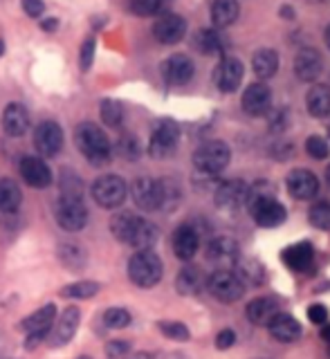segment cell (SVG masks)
Wrapping results in <instances>:
<instances>
[{
  "label": "cell",
  "instance_id": "6da1fadb",
  "mask_svg": "<svg viewBox=\"0 0 330 359\" xmlns=\"http://www.w3.org/2000/svg\"><path fill=\"white\" fill-rule=\"evenodd\" d=\"M110 229L117 241L138 247V250H151V245H155L157 241L155 224L142 216H135V213H119V216L112 218Z\"/></svg>",
  "mask_w": 330,
  "mask_h": 359
},
{
  "label": "cell",
  "instance_id": "7a4b0ae2",
  "mask_svg": "<svg viewBox=\"0 0 330 359\" xmlns=\"http://www.w3.org/2000/svg\"><path fill=\"white\" fill-rule=\"evenodd\" d=\"M247 205L258 227H279L288 216L286 207H283L279 200H275V196H272L270 191H260V187L249 189Z\"/></svg>",
  "mask_w": 330,
  "mask_h": 359
},
{
  "label": "cell",
  "instance_id": "3957f363",
  "mask_svg": "<svg viewBox=\"0 0 330 359\" xmlns=\"http://www.w3.org/2000/svg\"><path fill=\"white\" fill-rule=\"evenodd\" d=\"M74 142L90 162L93 164H106L110 160V142L106 133L95 123H79L74 133Z\"/></svg>",
  "mask_w": 330,
  "mask_h": 359
},
{
  "label": "cell",
  "instance_id": "277c9868",
  "mask_svg": "<svg viewBox=\"0 0 330 359\" xmlns=\"http://www.w3.org/2000/svg\"><path fill=\"white\" fill-rule=\"evenodd\" d=\"M162 261L160 256L151 250H140L128 261V276L138 287H153L162 278Z\"/></svg>",
  "mask_w": 330,
  "mask_h": 359
},
{
  "label": "cell",
  "instance_id": "5b68a950",
  "mask_svg": "<svg viewBox=\"0 0 330 359\" xmlns=\"http://www.w3.org/2000/svg\"><path fill=\"white\" fill-rule=\"evenodd\" d=\"M232 160V151L225 142H207L193 153V166L204 175H216L227 168Z\"/></svg>",
  "mask_w": 330,
  "mask_h": 359
},
{
  "label": "cell",
  "instance_id": "8992f818",
  "mask_svg": "<svg viewBox=\"0 0 330 359\" xmlns=\"http://www.w3.org/2000/svg\"><path fill=\"white\" fill-rule=\"evenodd\" d=\"M204 285H207L209 294L213 299H218L220 303H234L245 294L243 280L232 269H216L213 274H209Z\"/></svg>",
  "mask_w": 330,
  "mask_h": 359
},
{
  "label": "cell",
  "instance_id": "52a82bcc",
  "mask_svg": "<svg viewBox=\"0 0 330 359\" xmlns=\"http://www.w3.org/2000/svg\"><path fill=\"white\" fill-rule=\"evenodd\" d=\"M54 216L65 231H81L88 224V209L79 196H61Z\"/></svg>",
  "mask_w": 330,
  "mask_h": 359
},
{
  "label": "cell",
  "instance_id": "ba28073f",
  "mask_svg": "<svg viewBox=\"0 0 330 359\" xmlns=\"http://www.w3.org/2000/svg\"><path fill=\"white\" fill-rule=\"evenodd\" d=\"M126 196H128V187L117 175H104L93 184V198L97 200V205L106 209L119 207L126 200Z\"/></svg>",
  "mask_w": 330,
  "mask_h": 359
},
{
  "label": "cell",
  "instance_id": "9c48e42d",
  "mask_svg": "<svg viewBox=\"0 0 330 359\" xmlns=\"http://www.w3.org/2000/svg\"><path fill=\"white\" fill-rule=\"evenodd\" d=\"M54 319H56V308L54 306H45L41 310H37L34 314L22 321V330H27V348H34L41 339L50 334L52 325H54Z\"/></svg>",
  "mask_w": 330,
  "mask_h": 359
},
{
  "label": "cell",
  "instance_id": "30bf717a",
  "mask_svg": "<svg viewBox=\"0 0 330 359\" xmlns=\"http://www.w3.org/2000/svg\"><path fill=\"white\" fill-rule=\"evenodd\" d=\"M178 140H180V128L176 121H162L151 135V142H149V153L153 157H169L178 149Z\"/></svg>",
  "mask_w": 330,
  "mask_h": 359
},
{
  "label": "cell",
  "instance_id": "8fae6325",
  "mask_svg": "<svg viewBox=\"0 0 330 359\" xmlns=\"http://www.w3.org/2000/svg\"><path fill=\"white\" fill-rule=\"evenodd\" d=\"M34 146L45 157H54L63 149V130L56 121H43L34 130Z\"/></svg>",
  "mask_w": 330,
  "mask_h": 359
},
{
  "label": "cell",
  "instance_id": "7c38bea8",
  "mask_svg": "<svg viewBox=\"0 0 330 359\" xmlns=\"http://www.w3.org/2000/svg\"><path fill=\"white\" fill-rule=\"evenodd\" d=\"M131 196L135 205L146 211H157L162 207V194H160V180L151 177H140L135 180L131 187Z\"/></svg>",
  "mask_w": 330,
  "mask_h": 359
},
{
  "label": "cell",
  "instance_id": "4fadbf2b",
  "mask_svg": "<svg viewBox=\"0 0 330 359\" xmlns=\"http://www.w3.org/2000/svg\"><path fill=\"white\" fill-rule=\"evenodd\" d=\"M213 200L220 209H241L249 200V184H245L243 180H227L216 189Z\"/></svg>",
  "mask_w": 330,
  "mask_h": 359
},
{
  "label": "cell",
  "instance_id": "5bb4252c",
  "mask_svg": "<svg viewBox=\"0 0 330 359\" xmlns=\"http://www.w3.org/2000/svg\"><path fill=\"white\" fill-rule=\"evenodd\" d=\"M207 261L218 265L220 269H227L230 265L238 263V243L230 236H216L207 245Z\"/></svg>",
  "mask_w": 330,
  "mask_h": 359
},
{
  "label": "cell",
  "instance_id": "9a60e30c",
  "mask_svg": "<svg viewBox=\"0 0 330 359\" xmlns=\"http://www.w3.org/2000/svg\"><path fill=\"white\" fill-rule=\"evenodd\" d=\"M286 187L290 191V196L297 200H312L319 194V180H317V175L308 171V168L292 171L286 180Z\"/></svg>",
  "mask_w": 330,
  "mask_h": 359
},
{
  "label": "cell",
  "instance_id": "2e32d148",
  "mask_svg": "<svg viewBox=\"0 0 330 359\" xmlns=\"http://www.w3.org/2000/svg\"><path fill=\"white\" fill-rule=\"evenodd\" d=\"M185 34H187V22L178 14H164V16L157 18L155 25H153V36L162 45L180 43Z\"/></svg>",
  "mask_w": 330,
  "mask_h": 359
},
{
  "label": "cell",
  "instance_id": "e0dca14e",
  "mask_svg": "<svg viewBox=\"0 0 330 359\" xmlns=\"http://www.w3.org/2000/svg\"><path fill=\"white\" fill-rule=\"evenodd\" d=\"M193 72H196V67H193V61L185 54H173L169 56V59L162 63V74L166 79V83L171 86H185L193 79Z\"/></svg>",
  "mask_w": 330,
  "mask_h": 359
},
{
  "label": "cell",
  "instance_id": "ac0fdd59",
  "mask_svg": "<svg viewBox=\"0 0 330 359\" xmlns=\"http://www.w3.org/2000/svg\"><path fill=\"white\" fill-rule=\"evenodd\" d=\"M322 70H324V59L317 50L303 48L297 56H294V74H297L301 81H305V83L317 81Z\"/></svg>",
  "mask_w": 330,
  "mask_h": 359
},
{
  "label": "cell",
  "instance_id": "d6986e66",
  "mask_svg": "<svg viewBox=\"0 0 330 359\" xmlns=\"http://www.w3.org/2000/svg\"><path fill=\"white\" fill-rule=\"evenodd\" d=\"M79 321H81V312H79V308H74V306L65 308L63 314L59 317V321L52 325L50 344L52 346H63V344L70 341L74 337V332H77V328H79Z\"/></svg>",
  "mask_w": 330,
  "mask_h": 359
},
{
  "label": "cell",
  "instance_id": "ffe728a7",
  "mask_svg": "<svg viewBox=\"0 0 330 359\" xmlns=\"http://www.w3.org/2000/svg\"><path fill=\"white\" fill-rule=\"evenodd\" d=\"M241 104H243V110L247 112V115H252V117L265 115V112L270 110V106H272V93H270V88L265 83H252V86H247Z\"/></svg>",
  "mask_w": 330,
  "mask_h": 359
},
{
  "label": "cell",
  "instance_id": "44dd1931",
  "mask_svg": "<svg viewBox=\"0 0 330 359\" xmlns=\"http://www.w3.org/2000/svg\"><path fill=\"white\" fill-rule=\"evenodd\" d=\"M243 63L238 59H232V56H227V59L220 61V65L216 67V86H218L223 93H234V90L241 86L243 81Z\"/></svg>",
  "mask_w": 330,
  "mask_h": 359
},
{
  "label": "cell",
  "instance_id": "7402d4cb",
  "mask_svg": "<svg viewBox=\"0 0 330 359\" xmlns=\"http://www.w3.org/2000/svg\"><path fill=\"white\" fill-rule=\"evenodd\" d=\"M20 177L34 189H45L52 182V171L39 157H22L20 160Z\"/></svg>",
  "mask_w": 330,
  "mask_h": 359
},
{
  "label": "cell",
  "instance_id": "603a6c76",
  "mask_svg": "<svg viewBox=\"0 0 330 359\" xmlns=\"http://www.w3.org/2000/svg\"><path fill=\"white\" fill-rule=\"evenodd\" d=\"M200 247V233L191 224H180L173 233V254L180 261H191Z\"/></svg>",
  "mask_w": 330,
  "mask_h": 359
},
{
  "label": "cell",
  "instance_id": "cb8c5ba5",
  "mask_svg": "<svg viewBox=\"0 0 330 359\" xmlns=\"http://www.w3.org/2000/svg\"><path fill=\"white\" fill-rule=\"evenodd\" d=\"M268 328H270V334L275 337L277 341H283V344L297 341L301 337V323L286 312H279L277 317L268 323Z\"/></svg>",
  "mask_w": 330,
  "mask_h": 359
},
{
  "label": "cell",
  "instance_id": "d4e9b609",
  "mask_svg": "<svg viewBox=\"0 0 330 359\" xmlns=\"http://www.w3.org/2000/svg\"><path fill=\"white\" fill-rule=\"evenodd\" d=\"M281 310H279V301L272 299V297H260L247 303V319L252 321L254 325H268L272 319L277 317Z\"/></svg>",
  "mask_w": 330,
  "mask_h": 359
},
{
  "label": "cell",
  "instance_id": "484cf974",
  "mask_svg": "<svg viewBox=\"0 0 330 359\" xmlns=\"http://www.w3.org/2000/svg\"><path fill=\"white\" fill-rule=\"evenodd\" d=\"M3 128L11 137H20L29 128V112L20 104H9L3 112Z\"/></svg>",
  "mask_w": 330,
  "mask_h": 359
},
{
  "label": "cell",
  "instance_id": "4316f807",
  "mask_svg": "<svg viewBox=\"0 0 330 359\" xmlns=\"http://www.w3.org/2000/svg\"><path fill=\"white\" fill-rule=\"evenodd\" d=\"M283 261L290 269L294 272H305L312 261H315V250L310 243H297V245H290L288 250H283Z\"/></svg>",
  "mask_w": 330,
  "mask_h": 359
},
{
  "label": "cell",
  "instance_id": "83f0119b",
  "mask_svg": "<svg viewBox=\"0 0 330 359\" xmlns=\"http://www.w3.org/2000/svg\"><path fill=\"white\" fill-rule=\"evenodd\" d=\"M305 106L312 117H328L330 115V88L328 86H315L310 88L305 97Z\"/></svg>",
  "mask_w": 330,
  "mask_h": 359
},
{
  "label": "cell",
  "instance_id": "f1b7e54d",
  "mask_svg": "<svg viewBox=\"0 0 330 359\" xmlns=\"http://www.w3.org/2000/svg\"><path fill=\"white\" fill-rule=\"evenodd\" d=\"M238 0H213L211 5V20L216 27H230L238 18Z\"/></svg>",
  "mask_w": 330,
  "mask_h": 359
},
{
  "label": "cell",
  "instance_id": "f546056e",
  "mask_svg": "<svg viewBox=\"0 0 330 359\" xmlns=\"http://www.w3.org/2000/svg\"><path fill=\"white\" fill-rule=\"evenodd\" d=\"M204 283H207V278H204V274L198 267H185L176 280L180 294H198Z\"/></svg>",
  "mask_w": 330,
  "mask_h": 359
},
{
  "label": "cell",
  "instance_id": "4dcf8cb0",
  "mask_svg": "<svg viewBox=\"0 0 330 359\" xmlns=\"http://www.w3.org/2000/svg\"><path fill=\"white\" fill-rule=\"evenodd\" d=\"M252 67H254V74L258 79H270L275 76L277 70H279V56L275 50H258L252 59Z\"/></svg>",
  "mask_w": 330,
  "mask_h": 359
},
{
  "label": "cell",
  "instance_id": "1f68e13d",
  "mask_svg": "<svg viewBox=\"0 0 330 359\" xmlns=\"http://www.w3.org/2000/svg\"><path fill=\"white\" fill-rule=\"evenodd\" d=\"M22 202V194H20V187L14 182V180H0V211L3 213H11L20 207Z\"/></svg>",
  "mask_w": 330,
  "mask_h": 359
},
{
  "label": "cell",
  "instance_id": "d6a6232c",
  "mask_svg": "<svg viewBox=\"0 0 330 359\" xmlns=\"http://www.w3.org/2000/svg\"><path fill=\"white\" fill-rule=\"evenodd\" d=\"M236 276L243 280V285H260L265 280V269L258 261L245 258V261L236 263Z\"/></svg>",
  "mask_w": 330,
  "mask_h": 359
},
{
  "label": "cell",
  "instance_id": "836d02e7",
  "mask_svg": "<svg viewBox=\"0 0 330 359\" xmlns=\"http://www.w3.org/2000/svg\"><path fill=\"white\" fill-rule=\"evenodd\" d=\"M99 292V283L95 280H77L72 285H65L61 290V297L65 299H93Z\"/></svg>",
  "mask_w": 330,
  "mask_h": 359
},
{
  "label": "cell",
  "instance_id": "e575fe53",
  "mask_svg": "<svg viewBox=\"0 0 330 359\" xmlns=\"http://www.w3.org/2000/svg\"><path fill=\"white\" fill-rule=\"evenodd\" d=\"M196 48L202 54H220L223 52V39H220V34H216L213 29H202V32H198Z\"/></svg>",
  "mask_w": 330,
  "mask_h": 359
},
{
  "label": "cell",
  "instance_id": "d590c367",
  "mask_svg": "<svg viewBox=\"0 0 330 359\" xmlns=\"http://www.w3.org/2000/svg\"><path fill=\"white\" fill-rule=\"evenodd\" d=\"M160 194H162V211H173L180 200H182V191L173 182V180H160Z\"/></svg>",
  "mask_w": 330,
  "mask_h": 359
},
{
  "label": "cell",
  "instance_id": "8d00e7d4",
  "mask_svg": "<svg viewBox=\"0 0 330 359\" xmlns=\"http://www.w3.org/2000/svg\"><path fill=\"white\" fill-rule=\"evenodd\" d=\"M308 220L317 229H330V202H315L308 211Z\"/></svg>",
  "mask_w": 330,
  "mask_h": 359
},
{
  "label": "cell",
  "instance_id": "74e56055",
  "mask_svg": "<svg viewBox=\"0 0 330 359\" xmlns=\"http://www.w3.org/2000/svg\"><path fill=\"white\" fill-rule=\"evenodd\" d=\"M101 119H104L106 126H112V128L121 126V121H124V108H121L119 101L106 99L104 104H101Z\"/></svg>",
  "mask_w": 330,
  "mask_h": 359
},
{
  "label": "cell",
  "instance_id": "f35d334b",
  "mask_svg": "<svg viewBox=\"0 0 330 359\" xmlns=\"http://www.w3.org/2000/svg\"><path fill=\"white\" fill-rule=\"evenodd\" d=\"M104 323L112 330H119V328H126L131 323V312L124 310V308H110L104 312Z\"/></svg>",
  "mask_w": 330,
  "mask_h": 359
},
{
  "label": "cell",
  "instance_id": "ab89813d",
  "mask_svg": "<svg viewBox=\"0 0 330 359\" xmlns=\"http://www.w3.org/2000/svg\"><path fill=\"white\" fill-rule=\"evenodd\" d=\"M164 7V0H131V11L138 16H155Z\"/></svg>",
  "mask_w": 330,
  "mask_h": 359
},
{
  "label": "cell",
  "instance_id": "60d3db41",
  "mask_svg": "<svg viewBox=\"0 0 330 359\" xmlns=\"http://www.w3.org/2000/svg\"><path fill=\"white\" fill-rule=\"evenodd\" d=\"M160 332L164 337H169V339H173V341H187L189 339V328L185 323H180V321H162L160 323Z\"/></svg>",
  "mask_w": 330,
  "mask_h": 359
},
{
  "label": "cell",
  "instance_id": "b9f144b4",
  "mask_svg": "<svg viewBox=\"0 0 330 359\" xmlns=\"http://www.w3.org/2000/svg\"><path fill=\"white\" fill-rule=\"evenodd\" d=\"M305 153H308L312 160H326L330 153V146L319 135H312V137H308V142H305Z\"/></svg>",
  "mask_w": 330,
  "mask_h": 359
},
{
  "label": "cell",
  "instance_id": "7bdbcfd3",
  "mask_svg": "<svg viewBox=\"0 0 330 359\" xmlns=\"http://www.w3.org/2000/svg\"><path fill=\"white\" fill-rule=\"evenodd\" d=\"M119 155L126 157V160H138L140 157V142L133 137V135H124L119 140Z\"/></svg>",
  "mask_w": 330,
  "mask_h": 359
},
{
  "label": "cell",
  "instance_id": "ee69618b",
  "mask_svg": "<svg viewBox=\"0 0 330 359\" xmlns=\"http://www.w3.org/2000/svg\"><path fill=\"white\" fill-rule=\"evenodd\" d=\"M131 355V344L128 341H110L106 346V357L108 359H124Z\"/></svg>",
  "mask_w": 330,
  "mask_h": 359
},
{
  "label": "cell",
  "instance_id": "f6af8a7d",
  "mask_svg": "<svg viewBox=\"0 0 330 359\" xmlns=\"http://www.w3.org/2000/svg\"><path fill=\"white\" fill-rule=\"evenodd\" d=\"M308 319L317 325H322L328 321V308L322 306V303H312V306L308 308Z\"/></svg>",
  "mask_w": 330,
  "mask_h": 359
},
{
  "label": "cell",
  "instance_id": "bcb514c9",
  "mask_svg": "<svg viewBox=\"0 0 330 359\" xmlns=\"http://www.w3.org/2000/svg\"><path fill=\"white\" fill-rule=\"evenodd\" d=\"M236 341V332L232 328H225L218 332V337H216V348H220V351H227V348H232Z\"/></svg>",
  "mask_w": 330,
  "mask_h": 359
},
{
  "label": "cell",
  "instance_id": "7dc6e473",
  "mask_svg": "<svg viewBox=\"0 0 330 359\" xmlns=\"http://www.w3.org/2000/svg\"><path fill=\"white\" fill-rule=\"evenodd\" d=\"M93 56H95V39H88L81 48V67L88 70L90 65H93Z\"/></svg>",
  "mask_w": 330,
  "mask_h": 359
},
{
  "label": "cell",
  "instance_id": "c3c4849f",
  "mask_svg": "<svg viewBox=\"0 0 330 359\" xmlns=\"http://www.w3.org/2000/svg\"><path fill=\"white\" fill-rule=\"evenodd\" d=\"M22 9H25V14L32 16V18H39L43 14V0H22Z\"/></svg>",
  "mask_w": 330,
  "mask_h": 359
},
{
  "label": "cell",
  "instance_id": "681fc988",
  "mask_svg": "<svg viewBox=\"0 0 330 359\" xmlns=\"http://www.w3.org/2000/svg\"><path fill=\"white\" fill-rule=\"evenodd\" d=\"M286 110H277L275 112V117H272V123H270V126H272V130H283V128H286Z\"/></svg>",
  "mask_w": 330,
  "mask_h": 359
},
{
  "label": "cell",
  "instance_id": "f907efd6",
  "mask_svg": "<svg viewBox=\"0 0 330 359\" xmlns=\"http://www.w3.org/2000/svg\"><path fill=\"white\" fill-rule=\"evenodd\" d=\"M124 359H153L149 353H131L128 357H124Z\"/></svg>",
  "mask_w": 330,
  "mask_h": 359
},
{
  "label": "cell",
  "instance_id": "816d5d0a",
  "mask_svg": "<svg viewBox=\"0 0 330 359\" xmlns=\"http://www.w3.org/2000/svg\"><path fill=\"white\" fill-rule=\"evenodd\" d=\"M322 339L330 344V323H328V325H326V328L322 330Z\"/></svg>",
  "mask_w": 330,
  "mask_h": 359
},
{
  "label": "cell",
  "instance_id": "f5cc1de1",
  "mask_svg": "<svg viewBox=\"0 0 330 359\" xmlns=\"http://www.w3.org/2000/svg\"><path fill=\"white\" fill-rule=\"evenodd\" d=\"M43 27H45V29H52V27H56V20H45V22H43Z\"/></svg>",
  "mask_w": 330,
  "mask_h": 359
},
{
  "label": "cell",
  "instance_id": "db71d44e",
  "mask_svg": "<svg viewBox=\"0 0 330 359\" xmlns=\"http://www.w3.org/2000/svg\"><path fill=\"white\" fill-rule=\"evenodd\" d=\"M324 39H326V45H328V50H330V25L326 27V34H324Z\"/></svg>",
  "mask_w": 330,
  "mask_h": 359
},
{
  "label": "cell",
  "instance_id": "11a10c76",
  "mask_svg": "<svg viewBox=\"0 0 330 359\" xmlns=\"http://www.w3.org/2000/svg\"><path fill=\"white\" fill-rule=\"evenodd\" d=\"M326 180H328V184H330V166L326 168Z\"/></svg>",
  "mask_w": 330,
  "mask_h": 359
},
{
  "label": "cell",
  "instance_id": "9f6ffc18",
  "mask_svg": "<svg viewBox=\"0 0 330 359\" xmlns=\"http://www.w3.org/2000/svg\"><path fill=\"white\" fill-rule=\"evenodd\" d=\"M3 50H5V45H3V43H0V54H3Z\"/></svg>",
  "mask_w": 330,
  "mask_h": 359
},
{
  "label": "cell",
  "instance_id": "6f0895ef",
  "mask_svg": "<svg viewBox=\"0 0 330 359\" xmlns=\"http://www.w3.org/2000/svg\"><path fill=\"white\" fill-rule=\"evenodd\" d=\"M328 357H330V344H328Z\"/></svg>",
  "mask_w": 330,
  "mask_h": 359
},
{
  "label": "cell",
  "instance_id": "680465c9",
  "mask_svg": "<svg viewBox=\"0 0 330 359\" xmlns=\"http://www.w3.org/2000/svg\"><path fill=\"white\" fill-rule=\"evenodd\" d=\"M81 359H90V357H81Z\"/></svg>",
  "mask_w": 330,
  "mask_h": 359
}]
</instances>
